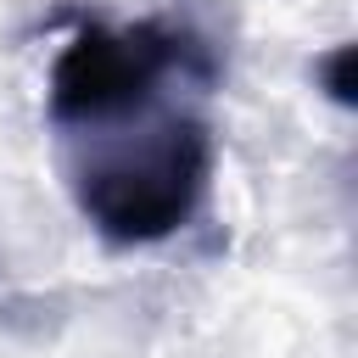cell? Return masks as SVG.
I'll list each match as a JSON object with an SVG mask.
<instances>
[{
    "mask_svg": "<svg viewBox=\"0 0 358 358\" xmlns=\"http://www.w3.org/2000/svg\"><path fill=\"white\" fill-rule=\"evenodd\" d=\"M213 84L218 78H179L106 117L56 129L62 185L106 246H157L201 213L218 168Z\"/></svg>",
    "mask_w": 358,
    "mask_h": 358,
    "instance_id": "obj_1",
    "label": "cell"
},
{
    "mask_svg": "<svg viewBox=\"0 0 358 358\" xmlns=\"http://www.w3.org/2000/svg\"><path fill=\"white\" fill-rule=\"evenodd\" d=\"M179 78H218V56L213 45L185 28V22H84L50 62L45 78V123L56 129H78L90 117H106L140 95H157L162 84Z\"/></svg>",
    "mask_w": 358,
    "mask_h": 358,
    "instance_id": "obj_2",
    "label": "cell"
},
{
    "mask_svg": "<svg viewBox=\"0 0 358 358\" xmlns=\"http://www.w3.org/2000/svg\"><path fill=\"white\" fill-rule=\"evenodd\" d=\"M347 67H352V50L336 45V50L324 56V78H330V95H336V101H352V78H347Z\"/></svg>",
    "mask_w": 358,
    "mask_h": 358,
    "instance_id": "obj_3",
    "label": "cell"
}]
</instances>
